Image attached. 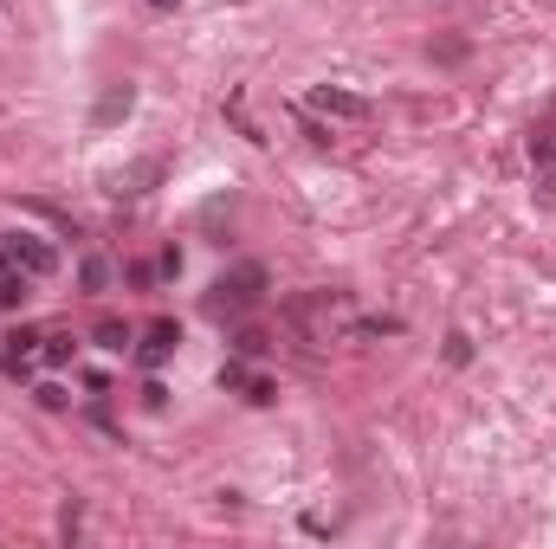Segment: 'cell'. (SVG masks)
<instances>
[{
    "mask_svg": "<svg viewBox=\"0 0 556 549\" xmlns=\"http://www.w3.org/2000/svg\"><path fill=\"white\" fill-rule=\"evenodd\" d=\"M266 304V266H233V272H220L207 284V297H201V310L214 317V323H240V317H253Z\"/></svg>",
    "mask_w": 556,
    "mask_h": 549,
    "instance_id": "6da1fadb",
    "label": "cell"
},
{
    "mask_svg": "<svg viewBox=\"0 0 556 549\" xmlns=\"http://www.w3.org/2000/svg\"><path fill=\"white\" fill-rule=\"evenodd\" d=\"M285 310H291V323H298L311 343H330L343 323L356 330V317H350V291H304V297H291Z\"/></svg>",
    "mask_w": 556,
    "mask_h": 549,
    "instance_id": "7a4b0ae2",
    "label": "cell"
},
{
    "mask_svg": "<svg viewBox=\"0 0 556 549\" xmlns=\"http://www.w3.org/2000/svg\"><path fill=\"white\" fill-rule=\"evenodd\" d=\"M304 111H311V117H330V124H369V117H376V104H369L363 91H343V85H311Z\"/></svg>",
    "mask_w": 556,
    "mask_h": 549,
    "instance_id": "3957f363",
    "label": "cell"
},
{
    "mask_svg": "<svg viewBox=\"0 0 556 549\" xmlns=\"http://www.w3.org/2000/svg\"><path fill=\"white\" fill-rule=\"evenodd\" d=\"M0 259H7V266H20V272H33V278H52V272H59V253H52L46 240H33V233L0 240Z\"/></svg>",
    "mask_w": 556,
    "mask_h": 549,
    "instance_id": "277c9868",
    "label": "cell"
},
{
    "mask_svg": "<svg viewBox=\"0 0 556 549\" xmlns=\"http://www.w3.org/2000/svg\"><path fill=\"white\" fill-rule=\"evenodd\" d=\"M175 343H181V330H175V317H155V323L142 330V343H137V362H142V369H162V362L175 356Z\"/></svg>",
    "mask_w": 556,
    "mask_h": 549,
    "instance_id": "5b68a950",
    "label": "cell"
},
{
    "mask_svg": "<svg viewBox=\"0 0 556 549\" xmlns=\"http://www.w3.org/2000/svg\"><path fill=\"white\" fill-rule=\"evenodd\" d=\"M130 104H137V91H130V85H111V91L98 98V111H91V130H111V124H124V117H130Z\"/></svg>",
    "mask_w": 556,
    "mask_h": 549,
    "instance_id": "8992f818",
    "label": "cell"
},
{
    "mask_svg": "<svg viewBox=\"0 0 556 549\" xmlns=\"http://www.w3.org/2000/svg\"><path fill=\"white\" fill-rule=\"evenodd\" d=\"M33 284H39L33 272H20V266H0V310H20V304L33 297Z\"/></svg>",
    "mask_w": 556,
    "mask_h": 549,
    "instance_id": "52a82bcc",
    "label": "cell"
},
{
    "mask_svg": "<svg viewBox=\"0 0 556 549\" xmlns=\"http://www.w3.org/2000/svg\"><path fill=\"white\" fill-rule=\"evenodd\" d=\"M91 343H98V349H111V356H124V349H130L137 336H130V323H117V317H104V323L91 330Z\"/></svg>",
    "mask_w": 556,
    "mask_h": 549,
    "instance_id": "ba28073f",
    "label": "cell"
},
{
    "mask_svg": "<svg viewBox=\"0 0 556 549\" xmlns=\"http://www.w3.org/2000/svg\"><path fill=\"white\" fill-rule=\"evenodd\" d=\"M72 356H78V343H72V336H39V362H46V369H65Z\"/></svg>",
    "mask_w": 556,
    "mask_h": 549,
    "instance_id": "9c48e42d",
    "label": "cell"
},
{
    "mask_svg": "<svg viewBox=\"0 0 556 549\" xmlns=\"http://www.w3.org/2000/svg\"><path fill=\"white\" fill-rule=\"evenodd\" d=\"M531 168H556V124L531 130Z\"/></svg>",
    "mask_w": 556,
    "mask_h": 549,
    "instance_id": "30bf717a",
    "label": "cell"
},
{
    "mask_svg": "<svg viewBox=\"0 0 556 549\" xmlns=\"http://www.w3.org/2000/svg\"><path fill=\"white\" fill-rule=\"evenodd\" d=\"M233 349H240V356H247V362H253V356H266V349H273V336H266V330H253V323H247V330H240V336H233Z\"/></svg>",
    "mask_w": 556,
    "mask_h": 549,
    "instance_id": "8fae6325",
    "label": "cell"
},
{
    "mask_svg": "<svg viewBox=\"0 0 556 549\" xmlns=\"http://www.w3.org/2000/svg\"><path fill=\"white\" fill-rule=\"evenodd\" d=\"M446 362H472V336H466V330L446 336Z\"/></svg>",
    "mask_w": 556,
    "mask_h": 549,
    "instance_id": "7c38bea8",
    "label": "cell"
},
{
    "mask_svg": "<svg viewBox=\"0 0 556 549\" xmlns=\"http://www.w3.org/2000/svg\"><path fill=\"white\" fill-rule=\"evenodd\" d=\"M78 278H85V291H104V278H111V272H104V259H85V272H78Z\"/></svg>",
    "mask_w": 556,
    "mask_h": 549,
    "instance_id": "4fadbf2b",
    "label": "cell"
},
{
    "mask_svg": "<svg viewBox=\"0 0 556 549\" xmlns=\"http://www.w3.org/2000/svg\"><path fill=\"white\" fill-rule=\"evenodd\" d=\"M538 194H544V201H556V168H538Z\"/></svg>",
    "mask_w": 556,
    "mask_h": 549,
    "instance_id": "5bb4252c",
    "label": "cell"
},
{
    "mask_svg": "<svg viewBox=\"0 0 556 549\" xmlns=\"http://www.w3.org/2000/svg\"><path fill=\"white\" fill-rule=\"evenodd\" d=\"M149 7H155V13H168V7H175V0H149Z\"/></svg>",
    "mask_w": 556,
    "mask_h": 549,
    "instance_id": "9a60e30c",
    "label": "cell"
}]
</instances>
